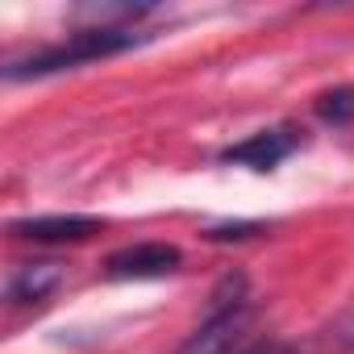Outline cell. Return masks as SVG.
<instances>
[{
  "instance_id": "7a4b0ae2",
  "label": "cell",
  "mask_w": 354,
  "mask_h": 354,
  "mask_svg": "<svg viewBox=\"0 0 354 354\" xmlns=\"http://www.w3.org/2000/svg\"><path fill=\"white\" fill-rule=\"evenodd\" d=\"M246 342H254V300L250 279L242 271H230L209 300V317L192 329V337L175 354H238Z\"/></svg>"
},
{
  "instance_id": "3957f363",
  "label": "cell",
  "mask_w": 354,
  "mask_h": 354,
  "mask_svg": "<svg viewBox=\"0 0 354 354\" xmlns=\"http://www.w3.org/2000/svg\"><path fill=\"white\" fill-rule=\"evenodd\" d=\"M300 150V125L292 121H279L271 129H259L234 146H225L217 158L230 162V167H250V171H275L283 158H292Z\"/></svg>"
},
{
  "instance_id": "5b68a950",
  "label": "cell",
  "mask_w": 354,
  "mask_h": 354,
  "mask_svg": "<svg viewBox=\"0 0 354 354\" xmlns=\"http://www.w3.org/2000/svg\"><path fill=\"white\" fill-rule=\"evenodd\" d=\"M104 230L100 217L88 213H42V217H17L9 221V234L21 242H42V246H67V242H88Z\"/></svg>"
},
{
  "instance_id": "ba28073f",
  "label": "cell",
  "mask_w": 354,
  "mask_h": 354,
  "mask_svg": "<svg viewBox=\"0 0 354 354\" xmlns=\"http://www.w3.org/2000/svg\"><path fill=\"white\" fill-rule=\"evenodd\" d=\"M254 234H267V225L263 221H238V225H213V230H205L209 242H246Z\"/></svg>"
},
{
  "instance_id": "52a82bcc",
  "label": "cell",
  "mask_w": 354,
  "mask_h": 354,
  "mask_svg": "<svg viewBox=\"0 0 354 354\" xmlns=\"http://www.w3.org/2000/svg\"><path fill=\"white\" fill-rule=\"evenodd\" d=\"M313 113L325 125H354V84H337L329 92H321L313 100Z\"/></svg>"
},
{
  "instance_id": "9c48e42d",
  "label": "cell",
  "mask_w": 354,
  "mask_h": 354,
  "mask_svg": "<svg viewBox=\"0 0 354 354\" xmlns=\"http://www.w3.org/2000/svg\"><path fill=\"white\" fill-rule=\"evenodd\" d=\"M238 354H300L292 342H279V337H254V342H246Z\"/></svg>"
},
{
  "instance_id": "8992f818",
  "label": "cell",
  "mask_w": 354,
  "mask_h": 354,
  "mask_svg": "<svg viewBox=\"0 0 354 354\" xmlns=\"http://www.w3.org/2000/svg\"><path fill=\"white\" fill-rule=\"evenodd\" d=\"M63 279H67V267L55 263V259H46V263H21V267L9 275V283H5V300H9L13 308L46 304V300L63 288Z\"/></svg>"
},
{
  "instance_id": "30bf717a",
  "label": "cell",
  "mask_w": 354,
  "mask_h": 354,
  "mask_svg": "<svg viewBox=\"0 0 354 354\" xmlns=\"http://www.w3.org/2000/svg\"><path fill=\"white\" fill-rule=\"evenodd\" d=\"M333 342H337V346H346V350L354 354V313H350V317H342V321L333 325Z\"/></svg>"
},
{
  "instance_id": "277c9868",
  "label": "cell",
  "mask_w": 354,
  "mask_h": 354,
  "mask_svg": "<svg viewBox=\"0 0 354 354\" xmlns=\"http://www.w3.org/2000/svg\"><path fill=\"white\" fill-rule=\"evenodd\" d=\"M184 267V250L171 242H133L104 259L109 279H167Z\"/></svg>"
},
{
  "instance_id": "6da1fadb",
  "label": "cell",
  "mask_w": 354,
  "mask_h": 354,
  "mask_svg": "<svg viewBox=\"0 0 354 354\" xmlns=\"http://www.w3.org/2000/svg\"><path fill=\"white\" fill-rule=\"evenodd\" d=\"M150 42L146 30H100V26H80L71 30L63 42L55 46H38L30 55H17L5 63V80L9 84H26V80H50V75H63V71H75V67H88V63H100V59H117L133 46Z\"/></svg>"
}]
</instances>
